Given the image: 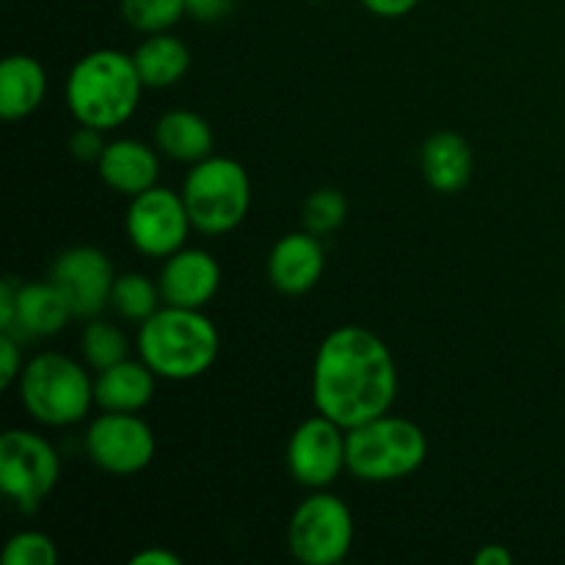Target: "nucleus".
Wrapping results in <instances>:
<instances>
[{"instance_id": "1", "label": "nucleus", "mask_w": 565, "mask_h": 565, "mask_svg": "<svg viewBox=\"0 0 565 565\" xmlns=\"http://www.w3.org/2000/svg\"><path fill=\"white\" fill-rule=\"evenodd\" d=\"M397 397V364L390 345L362 326H340L318 345L312 403L345 430L390 414Z\"/></svg>"}, {"instance_id": "2", "label": "nucleus", "mask_w": 565, "mask_h": 565, "mask_svg": "<svg viewBox=\"0 0 565 565\" xmlns=\"http://www.w3.org/2000/svg\"><path fill=\"white\" fill-rule=\"evenodd\" d=\"M143 88L132 55L114 47L92 50L66 77V105L77 125L108 132L132 119Z\"/></svg>"}, {"instance_id": "3", "label": "nucleus", "mask_w": 565, "mask_h": 565, "mask_svg": "<svg viewBox=\"0 0 565 565\" xmlns=\"http://www.w3.org/2000/svg\"><path fill=\"white\" fill-rule=\"evenodd\" d=\"M138 359L163 381H193L221 353V334L202 309L163 307L138 323Z\"/></svg>"}, {"instance_id": "4", "label": "nucleus", "mask_w": 565, "mask_h": 565, "mask_svg": "<svg viewBox=\"0 0 565 565\" xmlns=\"http://www.w3.org/2000/svg\"><path fill=\"white\" fill-rule=\"evenodd\" d=\"M428 461V436L406 417H381L348 430V472L362 483L412 478Z\"/></svg>"}, {"instance_id": "5", "label": "nucleus", "mask_w": 565, "mask_h": 565, "mask_svg": "<svg viewBox=\"0 0 565 565\" xmlns=\"http://www.w3.org/2000/svg\"><path fill=\"white\" fill-rule=\"evenodd\" d=\"M83 364L64 353L47 351L22 367L20 401L33 423L44 428H70L88 417L97 401L94 381Z\"/></svg>"}, {"instance_id": "6", "label": "nucleus", "mask_w": 565, "mask_h": 565, "mask_svg": "<svg viewBox=\"0 0 565 565\" xmlns=\"http://www.w3.org/2000/svg\"><path fill=\"white\" fill-rule=\"evenodd\" d=\"M180 193L193 230L207 237L237 230L252 207L248 171L241 160L226 154H210L193 163Z\"/></svg>"}, {"instance_id": "7", "label": "nucleus", "mask_w": 565, "mask_h": 565, "mask_svg": "<svg viewBox=\"0 0 565 565\" xmlns=\"http://www.w3.org/2000/svg\"><path fill=\"white\" fill-rule=\"evenodd\" d=\"M356 535L353 513L342 497L312 491L287 522L290 555L303 565H337L348 557Z\"/></svg>"}, {"instance_id": "8", "label": "nucleus", "mask_w": 565, "mask_h": 565, "mask_svg": "<svg viewBox=\"0 0 565 565\" xmlns=\"http://www.w3.org/2000/svg\"><path fill=\"white\" fill-rule=\"evenodd\" d=\"M61 458L42 434L11 428L0 436V491L20 508L33 513L58 486Z\"/></svg>"}, {"instance_id": "9", "label": "nucleus", "mask_w": 565, "mask_h": 565, "mask_svg": "<svg viewBox=\"0 0 565 565\" xmlns=\"http://www.w3.org/2000/svg\"><path fill=\"white\" fill-rule=\"evenodd\" d=\"M193 224L182 193L171 188H149L130 199L125 213L127 241L149 259H166L185 248Z\"/></svg>"}, {"instance_id": "10", "label": "nucleus", "mask_w": 565, "mask_h": 565, "mask_svg": "<svg viewBox=\"0 0 565 565\" xmlns=\"http://www.w3.org/2000/svg\"><path fill=\"white\" fill-rule=\"evenodd\" d=\"M86 452L92 463L116 478H132L154 461L158 439L138 414L103 412L86 430Z\"/></svg>"}, {"instance_id": "11", "label": "nucleus", "mask_w": 565, "mask_h": 565, "mask_svg": "<svg viewBox=\"0 0 565 565\" xmlns=\"http://www.w3.org/2000/svg\"><path fill=\"white\" fill-rule=\"evenodd\" d=\"M287 469L309 491L334 486L348 469V430L323 414L303 419L287 441Z\"/></svg>"}, {"instance_id": "12", "label": "nucleus", "mask_w": 565, "mask_h": 565, "mask_svg": "<svg viewBox=\"0 0 565 565\" xmlns=\"http://www.w3.org/2000/svg\"><path fill=\"white\" fill-rule=\"evenodd\" d=\"M50 281L66 298L75 318H99V312L110 307V290H114L116 281L114 263L97 246L64 248L53 259Z\"/></svg>"}, {"instance_id": "13", "label": "nucleus", "mask_w": 565, "mask_h": 565, "mask_svg": "<svg viewBox=\"0 0 565 565\" xmlns=\"http://www.w3.org/2000/svg\"><path fill=\"white\" fill-rule=\"evenodd\" d=\"M158 287L169 307L204 309L221 290L218 259L204 248H180L163 259Z\"/></svg>"}, {"instance_id": "14", "label": "nucleus", "mask_w": 565, "mask_h": 565, "mask_svg": "<svg viewBox=\"0 0 565 565\" xmlns=\"http://www.w3.org/2000/svg\"><path fill=\"white\" fill-rule=\"evenodd\" d=\"M326 270V252L312 232H290L268 254V279L281 296H303L315 290Z\"/></svg>"}, {"instance_id": "15", "label": "nucleus", "mask_w": 565, "mask_h": 565, "mask_svg": "<svg viewBox=\"0 0 565 565\" xmlns=\"http://www.w3.org/2000/svg\"><path fill=\"white\" fill-rule=\"evenodd\" d=\"M97 174L110 191L132 199L158 185V152L138 138H116L97 160Z\"/></svg>"}, {"instance_id": "16", "label": "nucleus", "mask_w": 565, "mask_h": 565, "mask_svg": "<svg viewBox=\"0 0 565 565\" xmlns=\"http://www.w3.org/2000/svg\"><path fill=\"white\" fill-rule=\"evenodd\" d=\"M419 166H423L425 182L436 193L452 196V193H461L472 180L475 154L461 132L439 130L423 143Z\"/></svg>"}, {"instance_id": "17", "label": "nucleus", "mask_w": 565, "mask_h": 565, "mask_svg": "<svg viewBox=\"0 0 565 565\" xmlns=\"http://www.w3.org/2000/svg\"><path fill=\"white\" fill-rule=\"evenodd\" d=\"M158 390V375L141 359H125L114 367L97 373L94 381V401L103 412L138 414L152 403Z\"/></svg>"}, {"instance_id": "18", "label": "nucleus", "mask_w": 565, "mask_h": 565, "mask_svg": "<svg viewBox=\"0 0 565 565\" xmlns=\"http://www.w3.org/2000/svg\"><path fill=\"white\" fill-rule=\"evenodd\" d=\"M75 318L53 281H22L17 290V312L11 334L17 337H55Z\"/></svg>"}, {"instance_id": "19", "label": "nucleus", "mask_w": 565, "mask_h": 565, "mask_svg": "<svg viewBox=\"0 0 565 565\" xmlns=\"http://www.w3.org/2000/svg\"><path fill=\"white\" fill-rule=\"evenodd\" d=\"M47 94V72L33 55L17 53L0 64V116L6 121L28 119Z\"/></svg>"}, {"instance_id": "20", "label": "nucleus", "mask_w": 565, "mask_h": 565, "mask_svg": "<svg viewBox=\"0 0 565 565\" xmlns=\"http://www.w3.org/2000/svg\"><path fill=\"white\" fill-rule=\"evenodd\" d=\"M154 147L177 163H199L213 154V127L196 110H166L154 125Z\"/></svg>"}, {"instance_id": "21", "label": "nucleus", "mask_w": 565, "mask_h": 565, "mask_svg": "<svg viewBox=\"0 0 565 565\" xmlns=\"http://www.w3.org/2000/svg\"><path fill=\"white\" fill-rule=\"evenodd\" d=\"M136 70L147 88H169L185 77L191 66V50L182 39L171 36L169 31L149 33L132 53Z\"/></svg>"}, {"instance_id": "22", "label": "nucleus", "mask_w": 565, "mask_h": 565, "mask_svg": "<svg viewBox=\"0 0 565 565\" xmlns=\"http://www.w3.org/2000/svg\"><path fill=\"white\" fill-rule=\"evenodd\" d=\"M81 356L86 367L103 373V370L130 359V340L110 320L92 318L81 331Z\"/></svg>"}, {"instance_id": "23", "label": "nucleus", "mask_w": 565, "mask_h": 565, "mask_svg": "<svg viewBox=\"0 0 565 565\" xmlns=\"http://www.w3.org/2000/svg\"><path fill=\"white\" fill-rule=\"evenodd\" d=\"M163 307L158 281H152L143 274H121L116 276L114 290H110V309L121 320L130 323H143Z\"/></svg>"}, {"instance_id": "24", "label": "nucleus", "mask_w": 565, "mask_h": 565, "mask_svg": "<svg viewBox=\"0 0 565 565\" xmlns=\"http://www.w3.org/2000/svg\"><path fill=\"white\" fill-rule=\"evenodd\" d=\"M121 17L138 33L171 31L185 17V0H119Z\"/></svg>"}, {"instance_id": "25", "label": "nucleus", "mask_w": 565, "mask_h": 565, "mask_svg": "<svg viewBox=\"0 0 565 565\" xmlns=\"http://www.w3.org/2000/svg\"><path fill=\"white\" fill-rule=\"evenodd\" d=\"M348 218V199L345 193L337 191V188H318L307 196L301 210V224L303 230L312 232V235L323 237L331 232L340 230Z\"/></svg>"}, {"instance_id": "26", "label": "nucleus", "mask_w": 565, "mask_h": 565, "mask_svg": "<svg viewBox=\"0 0 565 565\" xmlns=\"http://www.w3.org/2000/svg\"><path fill=\"white\" fill-rule=\"evenodd\" d=\"M58 563V546L50 535L39 530H22L14 533L3 546V565H55Z\"/></svg>"}, {"instance_id": "27", "label": "nucleus", "mask_w": 565, "mask_h": 565, "mask_svg": "<svg viewBox=\"0 0 565 565\" xmlns=\"http://www.w3.org/2000/svg\"><path fill=\"white\" fill-rule=\"evenodd\" d=\"M22 348L20 337L11 334V331H0V386L11 390L14 381H20L22 375Z\"/></svg>"}, {"instance_id": "28", "label": "nucleus", "mask_w": 565, "mask_h": 565, "mask_svg": "<svg viewBox=\"0 0 565 565\" xmlns=\"http://www.w3.org/2000/svg\"><path fill=\"white\" fill-rule=\"evenodd\" d=\"M105 147H108V143H105L103 130H97V127L81 125L70 136L72 158L81 160V163H97V160L103 158Z\"/></svg>"}, {"instance_id": "29", "label": "nucleus", "mask_w": 565, "mask_h": 565, "mask_svg": "<svg viewBox=\"0 0 565 565\" xmlns=\"http://www.w3.org/2000/svg\"><path fill=\"white\" fill-rule=\"evenodd\" d=\"M232 9H235V0H185V14L204 25L226 20Z\"/></svg>"}, {"instance_id": "30", "label": "nucleus", "mask_w": 565, "mask_h": 565, "mask_svg": "<svg viewBox=\"0 0 565 565\" xmlns=\"http://www.w3.org/2000/svg\"><path fill=\"white\" fill-rule=\"evenodd\" d=\"M20 285L22 281H17V276H3V281H0V331H11V326H14Z\"/></svg>"}, {"instance_id": "31", "label": "nucleus", "mask_w": 565, "mask_h": 565, "mask_svg": "<svg viewBox=\"0 0 565 565\" xmlns=\"http://www.w3.org/2000/svg\"><path fill=\"white\" fill-rule=\"evenodd\" d=\"M370 14L384 17V20H397V17H406L417 9L423 0H359Z\"/></svg>"}, {"instance_id": "32", "label": "nucleus", "mask_w": 565, "mask_h": 565, "mask_svg": "<svg viewBox=\"0 0 565 565\" xmlns=\"http://www.w3.org/2000/svg\"><path fill=\"white\" fill-rule=\"evenodd\" d=\"M130 565H182V557L177 552L163 550V546H149V550L132 555Z\"/></svg>"}, {"instance_id": "33", "label": "nucleus", "mask_w": 565, "mask_h": 565, "mask_svg": "<svg viewBox=\"0 0 565 565\" xmlns=\"http://www.w3.org/2000/svg\"><path fill=\"white\" fill-rule=\"evenodd\" d=\"M475 565H513V555L508 546L502 544H486L475 555Z\"/></svg>"}, {"instance_id": "34", "label": "nucleus", "mask_w": 565, "mask_h": 565, "mask_svg": "<svg viewBox=\"0 0 565 565\" xmlns=\"http://www.w3.org/2000/svg\"><path fill=\"white\" fill-rule=\"evenodd\" d=\"M563 281H565V268H563Z\"/></svg>"}]
</instances>
